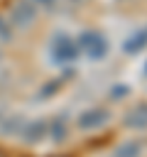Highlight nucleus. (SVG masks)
<instances>
[{
	"mask_svg": "<svg viewBox=\"0 0 147 157\" xmlns=\"http://www.w3.org/2000/svg\"><path fill=\"white\" fill-rule=\"evenodd\" d=\"M76 44H78V52H83L91 61H100L108 54V39L100 32H96V29L81 32L78 39H76Z\"/></svg>",
	"mask_w": 147,
	"mask_h": 157,
	"instance_id": "obj_2",
	"label": "nucleus"
},
{
	"mask_svg": "<svg viewBox=\"0 0 147 157\" xmlns=\"http://www.w3.org/2000/svg\"><path fill=\"white\" fill-rule=\"evenodd\" d=\"M24 128V118L22 115H7V118H0V135L2 137H15L20 135Z\"/></svg>",
	"mask_w": 147,
	"mask_h": 157,
	"instance_id": "obj_9",
	"label": "nucleus"
},
{
	"mask_svg": "<svg viewBox=\"0 0 147 157\" xmlns=\"http://www.w3.org/2000/svg\"><path fill=\"white\" fill-rule=\"evenodd\" d=\"M78 44L74 37L64 34V32H56L51 39H49V56L54 64H74L78 59Z\"/></svg>",
	"mask_w": 147,
	"mask_h": 157,
	"instance_id": "obj_1",
	"label": "nucleus"
},
{
	"mask_svg": "<svg viewBox=\"0 0 147 157\" xmlns=\"http://www.w3.org/2000/svg\"><path fill=\"white\" fill-rule=\"evenodd\" d=\"M10 39H12V25L5 17H0V42H10Z\"/></svg>",
	"mask_w": 147,
	"mask_h": 157,
	"instance_id": "obj_13",
	"label": "nucleus"
},
{
	"mask_svg": "<svg viewBox=\"0 0 147 157\" xmlns=\"http://www.w3.org/2000/svg\"><path fill=\"white\" fill-rule=\"evenodd\" d=\"M34 20H37V5H34V0H20V2H15L12 12H10V25L12 27H22L24 29Z\"/></svg>",
	"mask_w": 147,
	"mask_h": 157,
	"instance_id": "obj_3",
	"label": "nucleus"
},
{
	"mask_svg": "<svg viewBox=\"0 0 147 157\" xmlns=\"http://www.w3.org/2000/svg\"><path fill=\"white\" fill-rule=\"evenodd\" d=\"M74 2H83V0H74Z\"/></svg>",
	"mask_w": 147,
	"mask_h": 157,
	"instance_id": "obj_16",
	"label": "nucleus"
},
{
	"mask_svg": "<svg viewBox=\"0 0 147 157\" xmlns=\"http://www.w3.org/2000/svg\"><path fill=\"white\" fill-rule=\"evenodd\" d=\"M47 137H51V142H56V145H61L69 137V123L64 115H56L47 123Z\"/></svg>",
	"mask_w": 147,
	"mask_h": 157,
	"instance_id": "obj_7",
	"label": "nucleus"
},
{
	"mask_svg": "<svg viewBox=\"0 0 147 157\" xmlns=\"http://www.w3.org/2000/svg\"><path fill=\"white\" fill-rule=\"evenodd\" d=\"M34 2H42V5H54L56 0H34Z\"/></svg>",
	"mask_w": 147,
	"mask_h": 157,
	"instance_id": "obj_14",
	"label": "nucleus"
},
{
	"mask_svg": "<svg viewBox=\"0 0 147 157\" xmlns=\"http://www.w3.org/2000/svg\"><path fill=\"white\" fill-rule=\"evenodd\" d=\"M145 76H147V64H145Z\"/></svg>",
	"mask_w": 147,
	"mask_h": 157,
	"instance_id": "obj_15",
	"label": "nucleus"
},
{
	"mask_svg": "<svg viewBox=\"0 0 147 157\" xmlns=\"http://www.w3.org/2000/svg\"><path fill=\"white\" fill-rule=\"evenodd\" d=\"M142 49H147V27L132 32V34L123 42V52H125V54H140Z\"/></svg>",
	"mask_w": 147,
	"mask_h": 157,
	"instance_id": "obj_8",
	"label": "nucleus"
},
{
	"mask_svg": "<svg viewBox=\"0 0 147 157\" xmlns=\"http://www.w3.org/2000/svg\"><path fill=\"white\" fill-rule=\"evenodd\" d=\"M123 125L130 130H145L147 128V103H135L123 115Z\"/></svg>",
	"mask_w": 147,
	"mask_h": 157,
	"instance_id": "obj_5",
	"label": "nucleus"
},
{
	"mask_svg": "<svg viewBox=\"0 0 147 157\" xmlns=\"http://www.w3.org/2000/svg\"><path fill=\"white\" fill-rule=\"evenodd\" d=\"M113 157H142V145L137 140H127L113 152Z\"/></svg>",
	"mask_w": 147,
	"mask_h": 157,
	"instance_id": "obj_10",
	"label": "nucleus"
},
{
	"mask_svg": "<svg viewBox=\"0 0 147 157\" xmlns=\"http://www.w3.org/2000/svg\"><path fill=\"white\" fill-rule=\"evenodd\" d=\"M22 140L27 142V145H37V142H42L44 137H47V120H29V123H24V128H22Z\"/></svg>",
	"mask_w": 147,
	"mask_h": 157,
	"instance_id": "obj_6",
	"label": "nucleus"
},
{
	"mask_svg": "<svg viewBox=\"0 0 147 157\" xmlns=\"http://www.w3.org/2000/svg\"><path fill=\"white\" fill-rule=\"evenodd\" d=\"M108 120H110V110H105V108H91V110H83L78 115V128L81 130H98Z\"/></svg>",
	"mask_w": 147,
	"mask_h": 157,
	"instance_id": "obj_4",
	"label": "nucleus"
},
{
	"mask_svg": "<svg viewBox=\"0 0 147 157\" xmlns=\"http://www.w3.org/2000/svg\"><path fill=\"white\" fill-rule=\"evenodd\" d=\"M61 83H64V76H59V78H54L51 83H44L42 86V91L37 93V101H44V98H49V96H54L59 88H61Z\"/></svg>",
	"mask_w": 147,
	"mask_h": 157,
	"instance_id": "obj_11",
	"label": "nucleus"
},
{
	"mask_svg": "<svg viewBox=\"0 0 147 157\" xmlns=\"http://www.w3.org/2000/svg\"><path fill=\"white\" fill-rule=\"evenodd\" d=\"M127 96H130V86H125V83L110 88V101H123V98H127Z\"/></svg>",
	"mask_w": 147,
	"mask_h": 157,
	"instance_id": "obj_12",
	"label": "nucleus"
}]
</instances>
